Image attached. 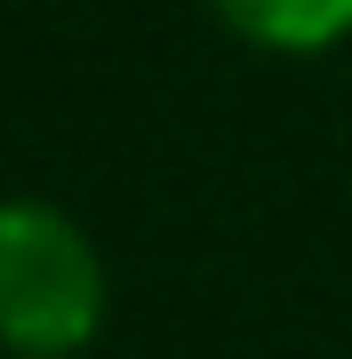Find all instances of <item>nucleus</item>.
I'll return each mask as SVG.
<instances>
[{
    "label": "nucleus",
    "instance_id": "2",
    "mask_svg": "<svg viewBox=\"0 0 352 359\" xmlns=\"http://www.w3.org/2000/svg\"><path fill=\"white\" fill-rule=\"evenodd\" d=\"M209 8L264 56H320L352 40V0H209Z\"/></svg>",
    "mask_w": 352,
    "mask_h": 359
},
{
    "label": "nucleus",
    "instance_id": "1",
    "mask_svg": "<svg viewBox=\"0 0 352 359\" xmlns=\"http://www.w3.org/2000/svg\"><path fill=\"white\" fill-rule=\"evenodd\" d=\"M105 256L56 200H0V351L72 359L105 327Z\"/></svg>",
    "mask_w": 352,
    "mask_h": 359
}]
</instances>
